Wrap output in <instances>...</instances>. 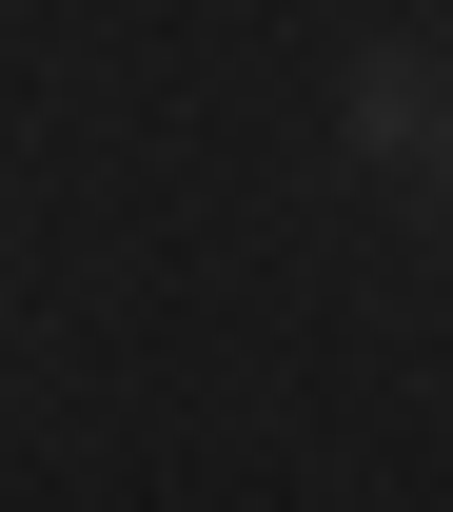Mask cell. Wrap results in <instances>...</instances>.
I'll use <instances>...</instances> for the list:
<instances>
[{
  "mask_svg": "<svg viewBox=\"0 0 453 512\" xmlns=\"http://www.w3.org/2000/svg\"><path fill=\"white\" fill-rule=\"evenodd\" d=\"M414 138H453V99H434V60L394 40V60H355V158H414Z\"/></svg>",
  "mask_w": 453,
  "mask_h": 512,
  "instance_id": "cell-1",
  "label": "cell"
}]
</instances>
